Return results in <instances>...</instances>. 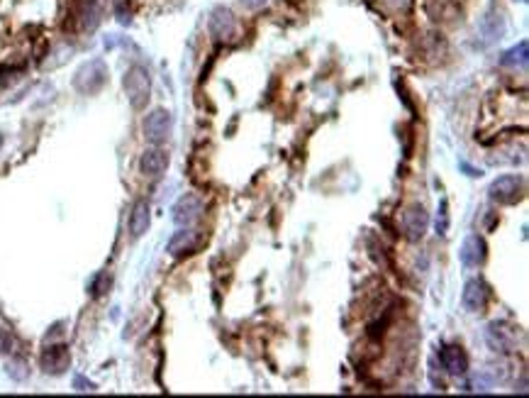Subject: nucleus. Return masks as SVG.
Segmentation results:
<instances>
[{"mask_svg": "<svg viewBox=\"0 0 529 398\" xmlns=\"http://www.w3.org/2000/svg\"><path fill=\"white\" fill-rule=\"evenodd\" d=\"M122 88H125V95L132 108L142 110L147 108L149 98H152V76H149L145 66L135 64L127 69L125 79H122Z\"/></svg>", "mask_w": 529, "mask_h": 398, "instance_id": "nucleus-1", "label": "nucleus"}, {"mask_svg": "<svg viewBox=\"0 0 529 398\" xmlns=\"http://www.w3.org/2000/svg\"><path fill=\"white\" fill-rule=\"evenodd\" d=\"M74 88L83 95H93L107 84V64L102 59H88L76 69L74 74Z\"/></svg>", "mask_w": 529, "mask_h": 398, "instance_id": "nucleus-2", "label": "nucleus"}, {"mask_svg": "<svg viewBox=\"0 0 529 398\" xmlns=\"http://www.w3.org/2000/svg\"><path fill=\"white\" fill-rule=\"evenodd\" d=\"M525 193V181L522 176H515V173H505V176H497L495 181L488 186V196H490L493 203H500V206H512L517 203Z\"/></svg>", "mask_w": 529, "mask_h": 398, "instance_id": "nucleus-3", "label": "nucleus"}, {"mask_svg": "<svg viewBox=\"0 0 529 398\" xmlns=\"http://www.w3.org/2000/svg\"><path fill=\"white\" fill-rule=\"evenodd\" d=\"M142 130H145V140L149 145L154 147L163 145L173 132V115L163 108L152 110V113L145 117V122H142Z\"/></svg>", "mask_w": 529, "mask_h": 398, "instance_id": "nucleus-4", "label": "nucleus"}, {"mask_svg": "<svg viewBox=\"0 0 529 398\" xmlns=\"http://www.w3.org/2000/svg\"><path fill=\"white\" fill-rule=\"evenodd\" d=\"M208 29H210V37H213L217 44L232 42L239 32L237 18H234V13L229 8H215L213 13H210Z\"/></svg>", "mask_w": 529, "mask_h": 398, "instance_id": "nucleus-5", "label": "nucleus"}, {"mask_svg": "<svg viewBox=\"0 0 529 398\" xmlns=\"http://www.w3.org/2000/svg\"><path fill=\"white\" fill-rule=\"evenodd\" d=\"M488 345L495 352H502V354H510V352H517V340H520V330L510 323H490L486 330Z\"/></svg>", "mask_w": 529, "mask_h": 398, "instance_id": "nucleus-6", "label": "nucleus"}, {"mask_svg": "<svg viewBox=\"0 0 529 398\" xmlns=\"http://www.w3.org/2000/svg\"><path fill=\"white\" fill-rule=\"evenodd\" d=\"M102 13H105V0H74V20L79 29L91 32L100 25Z\"/></svg>", "mask_w": 529, "mask_h": 398, "instance_id": "nucleus-7", "label": "nucleus"}, {"mask_svg": "<svg viewBox=\"0 0 529 398\" xmlns=\"http://www.w3.org/2000/svg\"><path fill=\"white\" fill-rule=\"evenodd\" d=\"M173 223L181 227H191L193 223H198L200 218H203L205 213V203L200 201V196H195V193H186V196H181L176 201V206H173Z\"/></svg>", "mask_w": 529, "mask_h": 398, "instance_id": "nucleus-8", "label": "nucleus"}, {"mask_svg": "<svg viewBox=\"0 0 529 398\" xmlns=\"http://www.w3.org/2000/svg\"><path fill=\"white\" fill-rule=\"evenodd\" d=\"M205 237L203 232H198V230H178L176 234H173L171 239H168L166 244V252L171 254V257H188V254H195L200 247H203Z\"/></svg>", "mask_w": 529, "mask_h": 398, "instance_id": "nucleus-9", "label": "nucleus"}, {"mask_svg": "<svg viewBox=\"0 0 529 398\" xmlns=\"http://www.w3.org/2000/svg\"><path fill=\"white\" fill-rule=\"evenodd\" d=\"M39 366H42L44 374L59 376L64 374L66 369L71 366V352L66 345H49L42 350L39 354Z\"/></svg>", "mask_w": 529, "mask_h": 398, "instance_id": "nucleus-10", "label": "nucleus"}, {"mask_svg": "<svg viewBox=\"0 0 529 398\" xmlns=\"http://www.w3.org/2000/svg\"><path fill=\"white\" fill-rule=\"evenodd\" d=\"M429 227V215L420 203L410 206L408 211L403 213V234L410 239V242H417V239L424 237Z\"/></svg>", "mask_w": 529, "mask_h": 398, "instance_id": "nucleus-11", "label": "nucleus"}, {"mask_svg": "<svg viewBox=\"0 0 529 398\" xmlns=\"http://www.w3.org/2000/svg\"><path fill=\"white\" fill-rule=\"evenodd\" d=\"M490 300V286H488L483 279H471L469 284L464 286V293H461V303L469 313H483Z\"/></svg>", "mask_w": 529, "mask_h": 398, "instance_id": "nucleus-12", "label": "nucleus"}, {"mask_svg": "<svg viewBox=\"0 0 529 398\" xmlns=\"http://www.w3.org/2000/svg\"><path fill=\"white\" fill-rule=\"evenodd\" d=\"M488 257V244L486 239L481 237V234H469V237L464 239V244H461L459 249V259L464 267L469 269H478L483 262H486Z\"/></svg>", "mask_w": 529, "mask_h": 398, "instance_id": "nucleus-13", "label": "nucleus"}, {"mask_svg": "<svg viewBox=\"0 0 529 398\" xmlns=\"http://www.w3.org/2000/svg\"><path fill=\"white\" fill-rule=\"evenodd\" d=\"M439 364L444 366L446 374L464 376L469 371V357H466L464 347L459 345H444L439 350Z\"/></svg>", "mask_w": 529, "mask_h": 398, "instance_id": "nucleus-14", "label": "nucleus"}, {"mask_svg": "<svg viewBox=\"0 0 529 398\" xmlns=\"http://www.w3.org/2000/svg\"><path fill=\"white\" fill-rule=\"evenodd\" d=\"M140 169L149 178H159L168 169V154L161 147H152V150H147L145 154L140 157Z\"/></svg>", "mask_w": 529, "mask_h": 398, "instance_id": "nucleus-15", "label": "nucleus"}, {"mask_svg": "<svg viewBox=\"0 0 529 398\" xmlns=\"http://www.w3.org/2000/svg\"><path fill=\"white\" fill-rule=\"evenodd\" d=\"M149 225H152V211H149V203L137 201L135 206H132V213H130V234L135 239L142 237V234L149 230Z\"/></svg>", "mask_w": 529, "mask_h": 398, "instance_id": "nucleus-16", "label": "nucleus"}, {"mask_svg": "<svg viewBox=\"0 0 529 398\" xmlns=\"http://www.w3.org/2000/svg\"><path fill=\"white\" fill-rule=\"evenodd\" d=\"M481 32L486 37V42H495V39L502 37L505 32V20H502L500 13H488L486 18L481 20Z\"/></svg>", "mask_w": 529, "mask_h": 398, "instance_id": "nucleus-17", "label": "nucleus"}, {"mask_svg": "<svg viewBox=\"0 0 529 398\" xmlns=\"http://www.w3.org/2000/svg\"><path fill=\"white\" fill-rule=\"evenodd\" d=\"M527 57H529V44L527 39H522L520 44H515L512 49H507L500 57L502 66H510V69H517V66H527Z\"/></svg>", "mask_w": 529, "mask_h": 398, "instance_id": "nucleus-18", "label": "nucleus"}, {"mask_svg": "<svg viewBox=\"0 0 529 398\" xmlns=\"http://www.w3.org/2000/svg\"><path fill=\"white\" fill-rule=\"evenodd\" d=\"M110 286H112V277L107 272H100L93 279V284H91V293H93L95 298H100V296H105L107 291H110Z\"/></svg>", "mask_w": 529, "mask_h": 398, "instance_id": "nucleus-19", "label": "nucleus"}, {"mask_svg": "<svg viewBox=\"0 0 529 398\" xmlns=\"http://www.w3.org/2000/svg\"><path fill=\"white\" fill-rule=\"evenodd\" d=\"M436 234H446L449 232V203H446V198L439 203V211H436Z\"/></svg>", "mask_w": 529, "mask_h": 398, "instance_id": "nucleus-20", "label": "nucleus"}, {"mask_svg": "<svg viewBox=\"0 0 529 398\" xmlns=\"http://www.w3.org/2000/svg\"><path fill=\"white\" fill-rule=\"evenodd\" d=\"M5 371H8V376H10V379H15V381H25V379H27V376H29L27 364H25V361H20V359L8 361V366H5Z\"/></svg>", "mask_w": 529, "mask_h": 398, "instance_id": "nucleus-21", "label": "nucleus"}, {"mask_svg": "<svg viewBox=\"0 0 529 398\" xmlns=\"http://www.w3.org/2000/svg\"><path fill=\"white\" fill-rule=\"evenodd\" d=\"M381 8L390 13H408L413 8V0H381Z\"/></svg>", "mask_w": 529, "mask_h": 398, "instance_id": "nucleus-22", "label": "nucleus"}, {"mask_svg": "<svg viewBox=\"0 0 529 398\" xmlns=\"http://www.w3.org/2000/svg\"><path fill=\"white\" fill-rule=\"evenodd\" d=\"M15 352V338L10 330L0 328V354H13Z\"/></svg>", "mask_w": 529, "mask_h": 398, "instance_id": "nucleus-23", "label": "nucleus"}, {"mask_svg": "<svg viewBox=\"0 0 529 398\" xmlns=\"http://www.w3.org/2000/svg\"><path fill=\"white\" fill-rule=\"evenodd\" d=\"M74 389L76 391H95V384H93V381H88V379H83V376H76Z\"/></svg>", "mask_w": 529, "mask_h": 398, "instance_id": "nucleus-24", "label": "nucleus"}, {"mask_svg": "<svg viewBox=\"0 0 529 398\" xmlns=\"http://www.w3.org/2000/svg\"><path fill=\"white\" fill-rule=\"evenodd\" d=\"M269 0H241V5L244 8H249V10H256V8H261V5H266Z\"/></svg>", "mask_w": 529, "mask_h": 398, "instance_id": "nucleus-25", "label": "nucleus"}, {"mask_svg": "<svg viewBox=\"0 0 529 398\" xmlns=\"http://www.w3.org/2000/svg\"><path fill=\"white\" fill-rule=\"evenodd\" d=\"M520 3H527V0H520Z\"/></svg>", "mask_w": 529, "mask_h": 398, "instance_id": "nucleus-26", "label": "nucleus"}]
</instances>
